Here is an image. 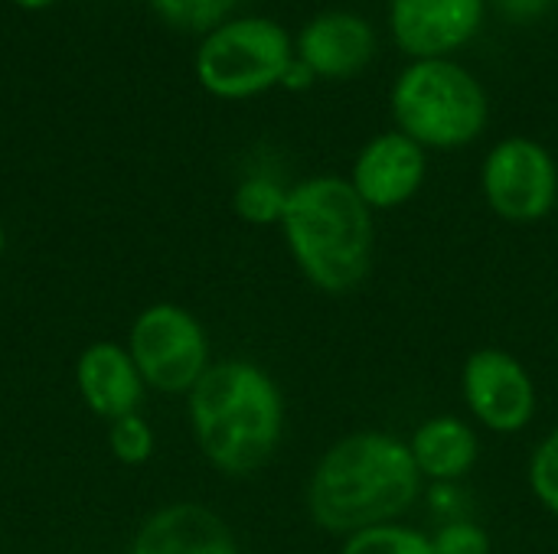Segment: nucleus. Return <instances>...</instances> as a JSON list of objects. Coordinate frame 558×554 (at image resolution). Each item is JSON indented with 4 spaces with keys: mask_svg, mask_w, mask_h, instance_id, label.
Returning <instances> with one entry per match:
<instances>
[{
    "mask_svg": "<svg viewBox=\"0 0 558 554\" xmlns=\"http://www.w3.org/2000/svg\"><path fill=\"white\" fill-rule=\"evenodd\" d=\"M409 441L389 431H353L330 444L307 480V513L330 535H356L405 516L422 496Z\"/></svg>",
    "mask_w": 558,
    "mask_h": 554,
    "instance_id": "obj_1",
    "label": "nucleus"
},
{
    "mask_svg": "<svg viewBox=\"0 0 558 554\" xmlns=\"http://www.w3.org/2000/svg\"><path fill=\"white\" fill-rule=\"evenodd\" d=\"M186 415L199 454L226 477L258 473L284 438V395L248 359L213 362L186 395Z\"/></svg>",
    "mask_w": 558,
    "mask_h": 554,
    "instance_id": "obj_2",
    "label": "nucleus"
},
{
    "mask_svg": "<svg viewBox=\"0 0 558 554\" xmlns=\"http://www.w3.org/2000/svg\"><path fill=\"white\" fill-rule=\"evenodd\" d=\"M284 245L311 287L330 297L356 291L376 258V219L347 176H311L288 189Z\"/></svg>",
    "mask_w": 558,
    "mask_h": 554,
    "instance_id": "obj_3",
    "label": "nucleus"
},
{
    "mask_svg": "<svg viewBox=\"0 0 558 554\" xmlns=\"http://www.w3.org/2000/svg\"><path fill=\"white\" fill-rule=\"evenodd\" d=\"M396 131L425 150L474 144L490 118L487 88L454 59H412L389 91Z\"/></svg>",
    "mask_w": 558,
    "mask_h": 554,
    "instance_id": "obj_4",
    "label": "nucleus"
},
{
    "mask_svg": "<svg viewBox=\"0 0 558 554\" xmlns=\"http://www.w3.org/2000/svg\"><path fill=\"white\" fill-rule=\"evenodd\" d=\"M291 33L268 16H235L206 33L196 49L199 85L226 101H245L284 82L294 62Z\"/></svg>",
    "mask_w": 558,
    "mask_h": 554,
    "instance_id": "obj_5",
    "label": "nucleus"
},
{
    "mask_svg": "<svg viewBox=\"0 0 558 554\" xmlns=\"http://www.w3.org/2000/svg\"><path fill=\"white\" fill-rule=\"evenodd\" d=\"M128 353L144 385L160 395H190L213 366L203 323L180 304L144 307L128 330Z\"/></svg>",
    "mask_w": 558,
    "mask_h": 554,
    "instance_id": "obj_6",
    "label": "nucleus"
},
{
    "mask_svg": "<svg viewBox=\"0 0 558 554\" xmlns=\"http://www.w3.org/2000/svg\"><path fill=\"white\" fill-rule=\"evenodd\" d=\"M481 193L494 216L513 225H533L553 216L558 202V163L533 137L497 140L481 167Z\"/></svg>",
    "mask_w": 558,
    "mask_h": 554,
    "instance_id": "obj_7",
    "label": "nucleus"
},
{
    "mask_svg": "<svg viewBox=\"0 0 558 554\" xmlns=\"http://www.w3.org/2000/svg\"><path fill=\"white\" fill-rule=\"evenodd\" d=\"M461 392L471 418L494 434L526 431L539 408L533 372L500 346H481L464 359Z\"/></svg>",
    "mask_w": 558,
    "mask_h": 554,
    "instance_id": "obj_8",
    "label": "nucleus"
},
{
    "mask_svg": "<svg viewBox=\"0 0 558 554\" xmlns=\"http://www.w3.org/2000/svg\"><path fill=\"white\" fill-rule=\"evenodd\" d=\"M347 180L373 212L399 209L425 186L428 150L402 131H383L360 147Z\"/></svg>",
    "mask_w": 558,
    "mask_h": 554,
    "instance_id": "obj_9",
    "label": "nucleus"
},
{
    "mask_svg": "<svg viewBox=\"0 0 558 554\" xmlns=\"http://www.w3.org/2000/svg\"><path fill=\"white\" fill-rule=\"evenodd\" d=\"M487 0H389V29L412 59H451L484 26Z\"/></svg>",
    "mask_w": 558,
    "mask_h": 554,
    "instance_id": "obj_10",
    "label": "nucleus"
},
{
    "mask_svg": "<svg viewBox=\"0 0 558 554\" xmlns=\"http://www.w3.org/2000/svg\"><path fill=\"white\" fill-rule=\"evenodd\" d=\"M379 52L376 26L353 10H324L304 23L294 42V56L317 78H356Z\"/></svg>",
    "mask_w": 558,
    "mask_h": 554,
    "instance_id": "obj_11",
    "label": "nucleus"
},
{
    "mask_svg": "<svg viewBox=\"0 0 558 554\" xmlns=\"http://www.w3.org/2000/svg\"><path fill=\"white\" fill-rule=\"evenodd\" d=\"M128 554H239V542L219 513L173 503L141 522Z\"/></svg>",
    "mask_w": 558,
    "mask_h": 554,
    "instance_id": "obj_12",
    "label": "nucleus"
},
{
    "mask_svg": "<svg viewBox=\"0 0 558 554\" xmlns=\"http://www.w3.org/2000/svg\"><path fill=\"white\" fill-rule=\"evenodd\" d=\"M75 389L85 408L101 421L134 415L144 402V379L121 343H92L75 359Z\"/></svg>",
    "mask_w": 558,
    "mask_h": 554,
    "instance_id": "obj_13",
    "label": "nucleus"
},
{
    "mask_svg": "<svg viewBox=\"0 0 558 554\" xmlns=\"http://www.w3.org/2000/svg\"><path fill=\"white\" fill-rule=\"evenodd\" d=\"M412 460L428 483H458L481 460V438L471 421L458 415H435L409 438Z\"/></svg>",
    "mask_w": 558,
    "mask_h": 554,
    "instance_id": "obj_14",
    "label": "nucleus"
},
{
    "mask_svg": "<svg viewBox=\"0 0 558 554\" xmlns=\"http://www.w3.org/2000/svg\"><path fill=\"white\" fill-rule=\"evenodd\" d=\"M284 202H288V189L278 180L262 176V173L245 176L232 196L235 216L248 225H278L284 216Z\"/></svg>",
    "mask_w": 558,
    "mask_h": 554,
    "instance_id": "obj_15",
    "label": "nucleus"
},
{
    "mask_svg": "<svg viewBox=\"0 0 558 554\" xmlns=\"http://www.w3.org/2000/svg\"><path fill=\"white\" fill-rule=\"evenodd\" d=\"M340 554H435V549H432V535L412 526L389 522L347 535Z\"/></svg>",
    "mask_w": 558,
    "mask_h": 554,
    "instance_id": "obj_16",
    "label": "nucleus"
},
{
    "mask_svg": "<svg viewBox=\"0 0 558 554\" xmlns=\"http://www.w3.org/2000/svg\"><path fill=\"white\" fill-rule=\"evenodd\" d=\"M242 0H150V7L157 10V16L177 29H190V33H209L219 23L229 20V13L239 7Z\"/></svg>",
    "mask_w": 558,
    "mask_h": 554,
    "instance_id": "obj_17",
    "label": "nucleus"
},
{
    "mask_svg": "<svg viewBox=\"0 0 558 554\" xmlns=\"http://www.w3.org/2000/svg\"><path fill=\"white\" fill-rule=\"evenodd\" d=\"M108 447L114 454L118 464L124 467H144L154 457V428L134 411L124 415L118 421H111L108 428Z\"/></svg>",
    "mask_w": 558,
    "mask_h": 554,
    "instance_id": "obj_18",
    "label": "nucleus"
},
{
    "mask_svg": "<svg viewBox=\"0 0 558 554\" xmlns=\"http://www.w3.org/2000/svg\"><path fill=\"white\" fill-rule=\"evenodd\" d=\"M530 490L546 513L558 516V424L530 457Z\"/></svg>",
    "mask_w": 558,
    "mask_h": 554,
    "instance_id": "obj_19",
    "label": "nucleus"
},
{
    "mask_svg": "<svg viewBox=\"0 0 558 554\" xmlns=\"http://www.w3.org/2000/svg\"><path fill=\"white\" fill-rule=\"evenodd\" d=\"M432 549L435 554H490V535L471 519H454L441 522L432 535Z\"/></svg>",
    "mask_w": 558,
    "mask_h": 554,
    "instance_id": "obj_20",
    "label": "nucleus"
},
{
    "mask_svg": "<svg viewBox=\"0 0 558 554\" xmlns=\"http://www.w3.org/2000/svg\"><path fill=\"white\" fill-rule=\"evenodd\" d=\"M556 7V0H497V10L507 13L513 23H533L546 16Z\"/></svg>",
    "mask_w": 558,
    "mask_h": 554,
    "instance_id": "obj_21",
    "label": "nucleus"
},
{
    "mask_svg": "<svg viewBox=\"0 0 558 554\" xmlns=\"http://www.w3.org/2000/svg\"><path fill=\"white\" fill-rule=\"evenodd\" d=\"M314 82H317V75H314V72H311V69H307L301 59H294L281 85H284V88H311Z\"/></svg>",
    "mask_w": 558,
    "mask_h": 554,
    "instance_id": "obj_22",
    "label": "nucleus"
},
{
    "mask_svg": "<svg viewBox=\"0 0 558 554\" xmlns=\"http://www.w3.org/2000/svg\"><path fill=\"white\" fill-rule=\"evenodd\" d=\"M16 7H23V10H43V7H49V3H56V0H13Z\"/></svg>",
    "mask_w": 558,
    "mask_h": 554,
    "instance_id": "obj_23",
    "label": "nucleus"
},
{
    "mask_svg": "<svg viewBox=\"0 0 558 554\" xmlns=\"http://www.w3.org/2000/svg\"><path fill=\"white\" fill-rule=\"evenodd\" d=\"M0 251H3V229H0Z\"/></svg>",
    "mask_w": 558,
    "mask_h": 554,
    "instance_id": "obj_24",
    "label": "nucleus"
}]
</instances>
